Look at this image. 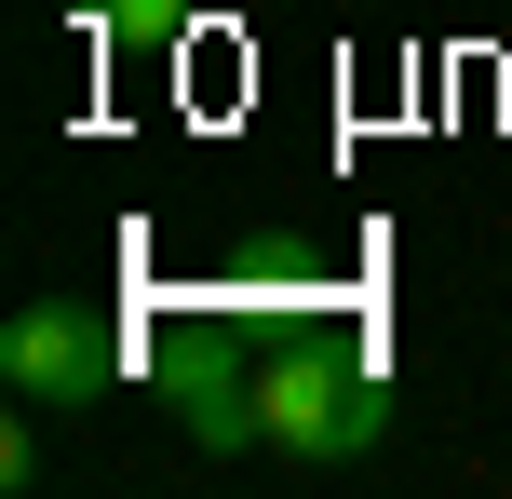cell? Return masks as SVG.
I'll list each match as a JSON object with an SVG mask.
<instances>
[{"label":"cell","instance_id":"1","mask_svg":"<svg viewBox=\"0 0 512 499\" xmlns=\"http://www.w3.org/2000/svg\"><path fill=\"white\" fill-rule=\"evenodd\" d=\"M256 405H270V446L297 459H364L391 432V378L364 365L351 338H283L256 351Z\"/></svg>","mask_w":512,"mask_h":499},{"label":"cell","instance_id":"2","mask_svg":"<svg viewBox=\"0 0 512 499\" xmlns=\"http://www.w3.org/2000/svg\"><path fill=\"white\" fill-rule=\"evenodd\" d=\"M108 378H122V324L81 311V297H27L0 324V392L14 405H95Z\"/></svg>","mask_w":512,"mask_h":499},{"label":"cell","instance_id":"3","mask_svg":"<svg viewBox=\"0 0 512 499\" xmlns=\"http://www.w3.org/2000/svg\"><path fill=\"white\" fill-rule=\"evenodd\" d=\"M162 405L189 419V446H270V405H256V365L216 338H176L162 351Z\"/></svg>","mask_w":512,"mask_h":499},{"label":"cell","instance_id":"4","mask_svg":"<svg viewBox=\"0 0 512 499\" xmlns=\"http://www.w3.org/2000/svg\"><path fill=\"white\" fill-rule=\"evenodd\" d=\"M310 270H324V243H283V230H256L243 257H230V297H297Z\"/></svg>","mask_w":512,"mask_h":499},{"label":"cell","instance_id":"5","mask_svg":"<svg viewBox=\"0 0 512 499\" xmlns=\"http://www.w3.org/2000/svg\"><path fill=\"white\" fill-rule=\"evenodd\" d=\"M81 27H95V41H176L189 27V0H68Z\"/></svg>","mask_w":512,"mask_h":499}]
</instances>
